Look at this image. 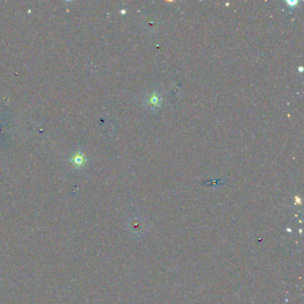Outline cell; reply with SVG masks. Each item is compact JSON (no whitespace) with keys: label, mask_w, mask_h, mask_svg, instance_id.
Here are the masks:
<instances>
[{"label":"cell","mask_w":304,"mask_h":304,"mask_svg":"<svg viewBox=\"0 0 304 304\" xmlns=\"http://www.w3.org/2000/svg\"><path fill=\"white\" fill-rule=\"evenodd\" d=\"M162 98L161 95L157 91H153L152 93L148 94L147 98L144 100L145 106L152 112H155L159 108L162 106Z\"/></svg>","instance_id":"cell-1"}]
</instances>
